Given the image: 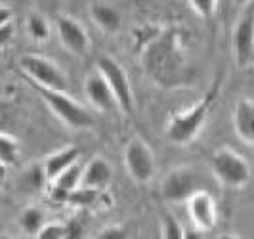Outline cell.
I'll use <instances>...</instances> for the list:
<instances>
[{"instance_id":"cell-1","label":"cell","mask_w":254,"mask_h":239,"mask_svg":"<svg viewBox=\"0 0 254 239\" xmlns=\"http://www.w3.org/2000/svg\"><path fill=\"white\" fill-rule=\"evenodd\" d=\"M216 94L218 82L214 84V88L208 90L197 103H193L191 107L184 109V111H176L170 115L168 125H166V138L178 146H186L197 138L210 115L214 101H216Z\"/></svg>"},{"instance_id":"cell-2","label":"cell","mask_w":254,"mask_h":239,"mask_svg":"<svg viewBox=\"0 0 254 239\" xmlns=\"http://www.w3.org/2000/svg\"><path fill=\"white\" fill-rule=\"evenodd\" d=\"M33 88L38 92V96L46 101V105L50 107V111L62 123H65L71 128H88L94 125V117L88 113L86 107H82L76 100H73L67 92L62 90H52L44 88V86H38L35 82H31Z\"/></svg>"},{"instance_id":"cell-3","label":"cell","mask_w":254,"mask_h":239,"mask_svg":"<svg viewBox=\"0 0 254 239\" xmlns=\"http://www.w3.org/2000/svg\"><path fill=\"white\" fill-rule=\"evenodd\" d=\"M212 172L216 180L231 189H243L251 182V164L231 148H220L212 155Z\"/></svg>"},{"instance_id":"cell-4","label":"cell","mask_w":254,"mask_h":239,"mask_svg":"<svg viewBox=\"0 0 254 239\" xmlns=\"http://www.w3.org/2000/svg\"><path fill=\"white\" fill-rule=\"evenodd\" d=\"M19 67L29 77V82H35L44 88L67 92V77L62 71V67L52 62L50 58L40 54H25L19 58Z\"/></svg>"},{"instance_id":"cell-5","label":"cell","mask_w":254,"mask_h":239,"mask_svg":"<svg viewBox=\"0 0 254 239\" xmlns=\"http://www.w3.org/2000/svg\"><path fill=\"white\" fill-rule=\"evenodd\" d=\"M96 71L103 77V80L111 88L117 105L125 113H134V94H132L130 79H128L125 67L111 56H102L96 62Z\"/></svg>"},{"instance_id":"cell-6","label":"cell","mask_w":254,"mask_h":239,"mask_svg":"<svg viewBox=\"0 0 254 239\" xmlns=\"http://www.w3.org/2000/svg\"><path fill=\"white\" fill-rule=\"evenodd\" d=\"M125 166L138 184H147L155 172V157L151 148L140 138L130 140L125 148Z\"/></svg>"},{"instance_id":"cell-7","label":"cell","mask_w":254,"mask_h":239,"mask_svg":"<svg viewBox=\"0 0 254 239\" xmlns=\"http://www.w3.org/2000/svg\"><path fill=\"white\" fill-rule=\"evenodd\" d=\"M231 46L239 69H251L254 63V19L251 4H249V12L239 17V21L233 27Z\"/></svg>"},{"instance_id":"cell-8","label":"cell","mask_w":254,"mask_h":239,"mask_svg":"<svg viewBox=\"0 0 254 239\" xmlns=\"http://www.w3.org/2000/svg\"><path fill=\"white\" fill-rule=\"evenodd\" d=\"M199 189V176L188 166L172 168L161 184V195L166 203H184L191 193Z\"/></svg>"},{"instance_id":"cell-9","label":"cell","mask_w":254,"mask_h":239,"mask_svg":"<svg viewBox=\"0 0 254 239\" xmlns=\"http://www.w3.org/2000/svg\"><path fill=\"white\" fill-rule=\"evenodd\" d=\"M188 214H190L191 224L197 232H208L216 226L218 222V207L216 199L204 191V189H195L190 197L186 199Z\"/></svg>"},{"instance_id":"cell-10","label":"cell","mask_w":254,"mask_h":239,"mask_svg":"<svg viewBox=\"0 0 254 239\" xmlns=\"http://www.w3.org/2000/svg\"><path fill=\"white\" fill-rule=\"evenodd\" d=\"M58 33L60 40L67 50L75 56H84L90 48V38L84 25L80 21H76L75 17L64 15L58 21Z\"/></svg>"},{"instance_id":"cell-11","label":"cell","mask_w":254,"mask_h":239,"mask_svg":"<svg viewBox=\"0 0 254 239\" xmlns=\"http://www.w3.org/2000/svg\"><path fill=\"white\" fill-rule=\"evenodd\" d=\"M84 92H86V98L90 100V103L94 107H98L100 111H111L115 107H119L111 88L107 86V82L103 80V77L98 71H94L86 77Z\"/></svg>"},{"instance_id":"cell-12","label":"cell","mask_w":254,"mask_h":239,"mask_svg":"<svg viewBox=\"0 0 254 239\" xmlns=\"http://www.w3.org/2000/svg\"><path fill=\"white\" fill-rule=\"evenodd\" d=\"M233 128L243 144L253 146L254 142V101L253 98H241L233 109Z\"/></svg>"},{"instance_id":"cell-13","label":"cell","mask_w":254,"mask_h":239,"mask_svg":"<svg viewBox=\"0 0 254 239\" xmlns=\"http://www.w3.org/2000/svg\"><path fill=\"white\" fill-rule=\"evenodd\" d=\"M111 178H113V168H111V164L107 163L103 157H94V159L82 168L80 186L103 191V189L111 184Z\"/></svg>"},{"instance_id":"cell-14","label":"cell","mask_w":254,"mask_h":239,"mask_svg":"<svg viewBox=\"0 0 254 239\" xmlns=\"http://www.w3.org/2000/svg\"><path fill=\"white\" fill-rule=\"evenodd\" d=\"M80 157V151L75 146H67L64 150L56 151L46 157V161L42 163V170H44V176L46 182H52L60 176L64 170H67L71 164H75Z\"/></svg>"},{"instance_id":"cell-15","label":"cell","mask_w":254,"mask_h":239,"mask_svg":"<svg viewBox=\"0 0 254 239\" xmlns=\"http://www.w3.org/2000/svg\"><path fill=\"white\" fill-rule=\"evenodd\" d=\"M92 19L94 23L105 33H117L121 29V13L107 4H94L92 6Z\"/></svg>"},{"instance_id":"cell-16","label":"cell","mask_w":254,"mask_h":239,"mask_svg":"<svg viewBox=\"0 0 254 239\" xmlns=\"http://www.w3.org/2000/svg\"><path fill=\"white\" fill-rule=\"evenodd\" d=\"M27 31H29L31 38L37 42H46L50 38V23L38 12H33L27 17Z\"/></svg>"},{"instance_id":"cell-17","label":"cell","mask_w":254,"mask_h":239,"mask_svg":"<svg viewBox=\"0 0 254 239\" xmlns=\"http://www.w3.org/2000/svg\"><path fill=\"white\" fill-rule=\"evenodd\" d=\"M17 222H19V228L29 234V236H37V232L42 228L44 224V213L37 209V207H29L25 209L23 213L19 214V218H17Z\"/></svg>"},{"instance_id":"cell-18","label":"cell","mask_w":254,"mask_h":239,"mask_svg":"<svg viewBox=\"0 0 254 239\" xmlns=\"http://www.w3.org/2000/svg\"><path fill=\"white\" fill-rule=\"evenodd\" d=\"M80 174H82V168L78 164H71L67 170H64L56 180H52L50 186H56V188L64 189L65 193H71L73 189H76L80 186Z\"/></svg>"},{"instance_id":"cell-19","label":"cell","mask_w":254,"mask_h":239,"mask_svg":"<svg viewBox=\"0 0 254 239\" xmlns=\"http://www.w3.org/2000/svg\"><path fill=\"white\" fill-rule=\"evenodd\" d=\"M17 153H19V144H17V140L13 138V136H10V134L0 132V163L10 166V164L15 163Z\"/></svg>"},{"instance_id":"cell-20","label":"cell","mask_w":254,"mask_h":239,"mask_svg":"<svg viewBox=\"0 0 254 239\" xmlns=\"http://www.w3.org/2000/svg\"><path fill=\"white\" fill-rule=\"evenodd\" d=\"M161 236L166 239H182L184 238V228L176 222V218L172 214L165 213L161 220Z\"/></svg>"},{"instance_id":"cell-21","label":"cell","mask_w":254,"mask_h":239,"mask_svg":"<svg viewBox=\"0 0 254 239\" xmlns=\"http://www.w3.org/2000/svg\"><path fill=\"white\" fill-rule=\"evenodd\" d=\"M188 2H190L191 10L203 19L212 17L218 10V0H188Z\"/></svg>"},{"instance_id":"cell-22","label":"cell","mask_w":254,"mask_h":239,"mask_svg":"<svg viewBox=\"0 0 254 239\" xmlns=\"http://www.w3.org/2000/svg\"><path fill=\"white\" fill-rule=\"evenodd\" d=\"M65 224H58V222H50V224H42V228L37 232V239H65Z\"/></svg>"},{"instance_id":"cell-23","label":"cell","mask_w":254,"mask_h":239,"mask_svg":"<svg viewBox=\"0 0 254 239\" xmlns=\"http://www.w3.org/2000/svg\"><path fill=\"white\" fill-rule=\"evenodd\" d=\"M98 238L100 239H125L127 238V230L119 226H107L100 232Z\"/></svg>"},{"instance_id":"cell-24","label":"cell","mask_w":254,"mask_h":239,"mask_svg":"<svg viewBox=\"0 0 254 239\" xmlns=\"http://www.w3.org/2000/svg\"><path fill=\"white\" fill-rule=\"evenodd\" d=\"M12 35H13V23L12 21H8V23L0 25V48H4V46L12 40Z\"/></svg>"},{"instance_id":"cell-25","label":"cell","mask_w":254,"mask_h":239,"mask_svg":"<svg viewBox=\"0 0 254 239\" xmlns=\"http://www.w3.org/2000/svg\"><path fill=\"white\" fill-rule=\"evenodd\" d=\"M65 230H67L65 238H80L84 234V228L80 226V224H76V220H73L69 226H65Z\"/></svg>"},{"instance_id":"cell-26","label":"cell","mask_w":254,"mask_h":239,"mask_svg":"<svg viewBox=\"0 0 254 239\" xmlns=\"http://www.w3.org/2000/svg\"><path fill=\"white\" fill-rule=\"evenodd\" d=\"M8 21H12V10H10L8 6L0 4V25H4V23H8Z\"/></svg>"},{"instance_id":"cell-27","label":"cell","mask_w":254,"mask_h":239,"mask_svg":"<svg viewBox=\"0 0 254 239\" xmlns=\"http://www.w3.org/2000/svg\"><path fill=\"white\" fill-rule=\"evenodd\" d=\"M6 168H8L6 164H4V163H0V186H2L4 182H6Z\"/></svg>"},{"instance_id":"cell-28","label":"cell","mask_w":254,"mask_h":239,"mask_svg":"<svg viewBox=\"0 0 254 239\" xmlns=\"http://www.w3.org/2000/svg\"><path fill=\"white\" fill-rule=\"evenodd\" d=\"M233 2H235L237 6H249V4L253 2V0H233Z\"/></svg>"},{"instance_id":"cell-29","label":"cell","mask_w":254,"mask_h":239,"mask_svg":"<svg viewBox=\"0 0 254 239\" xmlns=\"http://www.w3.org/2000/svg\"><path fill=\"white\" fill-rule=\"evenodd\" d=\"M0 4H2V0H0Z\"/></svg>"}]
</instances>
